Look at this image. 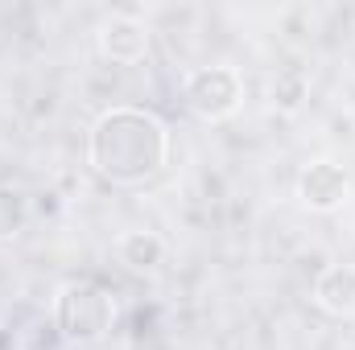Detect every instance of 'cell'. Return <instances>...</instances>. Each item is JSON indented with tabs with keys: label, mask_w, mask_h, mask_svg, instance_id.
I'll return each mask as SVG.
<instances>
[{
	"label": "cell",
	"mask_w": 355,
	"mask_h": 350,
	"mask_svg": "<svg viewBox=\"0 0 355 350\" xmlns=\"http://www.w3.org/2000/svg\"><path fill=\"white\" fill-rule=\"evenodd\" d=\"M91 169L112 185H141L170 161V128L145 107H107L87 132Z\"/></svg>",
	"instance_id": "cell-1"
},
{
	"label": "cell",
	"mask_w": 355,
	"mask_h": 350,
	"mask_svg": "<svg viewBox=\"0 0 355 350\" xmlns=\"http://www.w3.org/2000/svg\"><path fill=\"white\" fill-rule=\"evenodd\" d=\"M54 326L71 347H95L116 326V297L95 280H75L54 301Z\"/></svg>",
	"instance_id": "cell-2"
},
{
	"label": "cell",
	"mask_w": 355,
	"mask_h": 350,
	"mask_svg": "<svg viewBox=\"0 0 355 350\" xmlns=\"http://www.w3.org/2000/svg\"><path fill=\"white\" fill-rule=\"evenodd\" d=\"M182 99L198 120H227L240 111L244 103V79L232 66H198L186 75L182 83Z\"/></svg>",
	"instance_id": "cell-3"
},
{
	"label": "cell",
	"mask_w": 355,
	"mask_h": 350,
	"mask_svg": "<svg viewBox=\"0 0 355 350\" xmlns=\"http://www.w3.org/2000/svg\"><path fill=\"white\" fill-rule=\"evenodd\" d=\"M297 198L314 214H331V210H339L352 198V177H347L343 165H335V161H310L297 174Z\"/></svg>",
	"instance_id": "cell-4"
},
{
	"label": "cell",
	"mask_w": 355,
	"mask_h": 350,
	"mask_svg": "<svg viewBox=\"0 0 355 350\" xmlns=\"http://www.w3.org/2000/svg\"><path fill=\"white\" fill-rule=\"evenodd\" d=\"M99 50H103V58H112L120 66H132L149 54V25L137 21V17H112L99 29Z\"/></svg>",
	"instance_id": "cell-5"
},
{
	"label": "cell",
	"mask_w": 355,
	"mask_h": 350,
	"mask_svg": "<svg viewBox=\"0 0 355 350\" xmlns=\"http://www.w3.org/2000/svg\"><path fill=\"white\" fill-rule=\"evenodd\" d=\"M314 305L331 317H355V264H331L318 272Z\"/></svg>",
	"instance_id": "cell-6"
},
{
	"label": "cell",
	"mask_w": 355,
	"mask_h": 350,
	"mask_svg": "<svg viewBox=\"0 0 355 350\" xmlns=\"http://www.w3.org/2000/svg\"><path fill=\"white\" fill-rule=\"evenodd\" d=\"M116 256H120L124 268H132V272H153L157 264L166 260V243L153 231H124L120 243H116Z\"/></svg>",
	"instance_id": "cell-7"
},
{
	"label": "cell",
	"mask_w": 355,
	"mask_h": 350,
	"mask_svg": "<svg viewBox=\"0 0 355 350\" xmlns=\"http://www.w3.org/2000/svg\"><path fill=\"white\" fill-rule=\"evenodd\" d=\"M306 95H310V79H306V71H297V66L277 71L272 83H268V99H272V107L285 111V116H293V111L306 103Z\"/></svg>",
	"instance_id": "cell-8"
},
{
	"label": "cell",
	"mask_w": 355,
	"mask_h": 350,
	"mask_svg": "<svg viewBox=\"0 0 355 350\" xmlns=\"http://www.w3.org/2000/svg\"><path fill=\"white\" fill-rule=\"evenodd\" d=\"M29 227V198L17 185H0V243L17 239Z\"/></svg>",
	"instance_id": "cell-9"
},
{
	"label": "cell",
	"mask_w": 355,
	"mask_h": 350,
	"mask_svg": "<svg viewBox=\"0 0 355 350\" xmlns=\"http://www.w3.org/2000/svg\"><path fill=\"white\" fill-rule=\"evenodd\" d=\"M0 350H17V334L8 338V330H0Z\"/></svg>",
	"instance_id": "cell-10"
}]
</instances>
